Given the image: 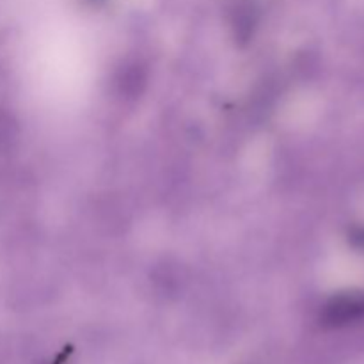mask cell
<instances>
[{
    "instance_id": "6da1fadb",
    "label": "cell",
    "mask_w": 364,
    "mask_h": 364,
    "mask_svg": "<svg viewBox=\"0 0 364 364\" xmlns=\"http://www.w3.org/2000/svg\"><path fill=\"white\" fill-rule=\"evenodd\" d=\"M364 315V295L345 294L334 297L323 311V320L329 326H345Z\"/></svg>"
},
{
    "instance_id": "7a4b0ae2",
    "label": "cell",
    "mask_w": 364,
    "mask_h": 364,
    "mask_svg": "<svg viewBox=\"0 0 364 364\" xmlns=\"http://www.w3.org/2000/svg\"><path fill=\"white\" fill-rule=\"evenodd\" d=\"M352 240L359 245V247H364V230H358L352 237Z\"/></svg>"
}]
</instances>
